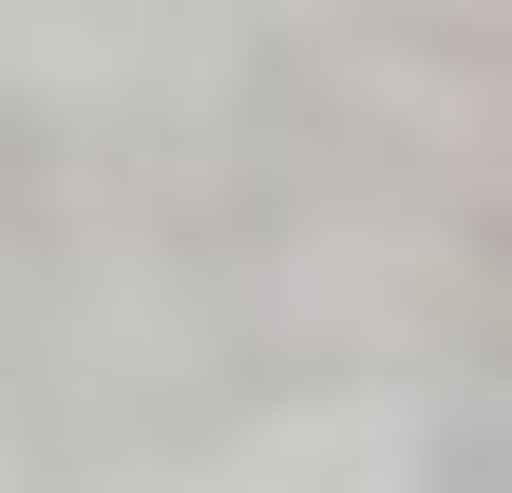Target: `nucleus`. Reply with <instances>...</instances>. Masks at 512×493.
I'll return each mask as SVG.
<instances>
[{"label": "nucleus", "instance_id": "obj_1", "mask_svg": "<svg viewBox=\"0 0 512 493\" xmlns=\"http://www.w3.org/2000/svg\"><path fill=\"white\" fill-rule=\"evenodd\" d=\"M437 493H512V456H494V437H456V475H437Z\"/></svg>", "mask_w": 512, "mask_h": 493}]
</instances>
